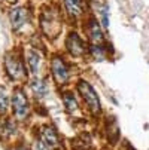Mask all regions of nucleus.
Wrapping results in <instances>:
<instances>
[{
	"label": "nucleus",
	"mask_w": 149,
	"mask_h": 150,
	"mask_svg": "<svg viewBox=\"0 0 149 150\" xmlns=\"http://www.w3.org/2000/svg\"><path fill=\"white\" fill-rule=\"evenodd\" d=\"M78 89H79L82 98L85 100V103H87V105L91 109V112L98 113L101 110V105H100V100H98V95H97L96 89L91 86L87 80H79Z\"/></svg>",
	"instance_id": "1"
},
{
	"label": "nucleus",
	"mask_w": 149,
	"mask_h": 150,
	"mask_svg": "<svg viewBox=\"0 0 149 150\" xmlns=\"http://www.w3.org/2000/svg\"><path fill=\"white\" fill-rule=\"evenodd\" d=\"M12 107H14L15 116L18 119H24L29 115V103H27L26 94L21 89H16L14 92V95H12Z\"/></svg>",
	"instance_id": "2"
},
{
	"label": "nucleus",
	"mask_w": 149,
	"mask_h": 150,
	"mask_svg": "<svg viewBox=\"0 0 149 150\" xmlns=\"http://www.w3.org/2000/svg\"><path fill=\"white\" fill-rule=\"evenodd\" d=\"M5 67L8 74L14 79V80H19L24 77V69H23V64L21 61L15 57V55H6L5 58Z\"/></svg>",
	"instance_id": "3"
},
{
	"label": "nucleus",
	"mask_w": 149,
	"mask_h": 150,
	"mask_svg": "<svg viewBox=\"0 0 149 150\" xmlns=\"http://www.w3.org/2000/svg\"><path fill=\"white\" fill-rule=\"evenodd\" d=\"M51 69H52V74L57 83H64L69 79V71L67 67L64 66V62L60 57H54L52 62H51Z\"/></svg>",
	"instance_id": "4"
},
{
	"label": "nucleus",
	"mask_w": 149,
	"mask_h": 150,
	"mask_svg": "<svg viewBox=\"0 0 149 150\" xmlns=\"http://www.w3.org/2000/svg\"><path fill=\"white\" fill-rule=\"evenodd\" d=\"M40 137H42V143H43L48 149H57L60 146V140L57 135V131L52 126H43L40 131Z\"/></svg>",
	"instance_id": "5"
},
{
	"label": "nucleus",
	"mask_w": 149,
	"mask_h": 150,
	"mask_svg": "<svg viewBox=\"0 0 149 150\" xmlns=\"http://www.w3.org/2000/svg\"><path fill=\"white\" fill-rule=\"evenodd\" d=\"M66 46L69 49V52L73 57H81L85 52V46H83V42L82 39L76 34V33H70L67 40H66Z\"/></svg>",
	"instance_id": "6"
},
{
	"label": "nucleus",
	"mask_w": 149,
	"mask_h": 150,
	"mask_svg": "<svg viewBox=\"0 0 149 150\" xmlns=\"http://www.w3.org/2000/svg\"><path fill=\"white\" fill-rule=\"evenodd\" d=\"M27 18H29V13L24 8H15L9 13V21H11V25L14 30H18L23 27L27 23Z\"/></svg>",
	"instance_id": "7"
},
{
	"label": "nucleus",
	"mask_w": 149,
	"mask_h": 150,
	"mask_svg": "<svg viewBox=\"0 0 149 150\" xmlns=\"http://www.w3.org/2000/svg\"><path fill=\"white\" fill-rule=\"evenodd\" d=\"M88 36H90L91 42H94V43H100V42L103 40V34H101L100 25L94 19H91L90 24H88Z\"/></svg>",
	"instance_id": "8"
},
{
	"label": "nucleus",
	"mask_w": 149,
	"mask_h": 150,
	"mask_svg": "<svg viewBox=\"0 0 149 150\" xmlns=\"http://www.w3.org/2000/svg\"><path fill=\"white\" fill-rule=\"evenodd\" d=\"M31 89H33V92L37 95V97H45L46 95V92H48V86H46V83H45V80H42V79H39V77H36V79H33L31 80Z\"/></svg>",
	"instance_id": "9"
},
{
	"label": "nucleus",
	"mask_w": 149,
	"mask_h": 150,
	"mask_svg": "<svg viewBox=\"0 0 149 150\" xmlns=\"http://www.w3.org/2000/svg\"><path fill=\"white\" fill-rule=\"evenodd\" d=\"M64 5L72 16H79L82 13V0H64Z\"/></svg>",
	"instance_id": "10"
},
{
	"label": "nucleus",
	"mask_w": 149,
	"mask_h": 150,
	"mask_svg": "<svg viewBox=\"0 0 149 150\" xmlns=\"http://www.w3.org/2000/svg\"><path fill=\"white\" fill-rule=\"evenodd\" d=\"M26 55H27V62H29V67H30L31 73H36L37 69H39V62H40L39 54L34 49H29Z\"/></svg>",
	"instance_id": "11"
},
{
	"label": "nucleus",
	"mask_w": 149,
	"mask_h": 150,
	"mask_svg": "<svg viewBox=\"0 0 149 150\" xmlns=\"http://www.w3.org/2000/svg\"><path fill=\"white\" fill-rule=\"evenodd\" d=\"M63 101H64V105H66V109H67L69 112H75V110L78 109V103H76L73 94H70V92L64 94V97H63Z\"/></svg>",
	"instance_id": "12"
},
{
	"label": "nucleus",
	"mask_w": 149,
	"mask_h": 150,
	"mask_svg": "<svg viewBox=\"0 0 149 150\" xmlns=\"http://www.w3.org/2000/svg\"><path fill=\"white\" fill-rule=\"evenodd\" d=\"M8 105H9V98L5 92H0V115L6 113L8 110Z\"/></svg>",
	"instance_id": "13"
},
{
	"label": "nucleus",
	"mask_w": 149,
	"mask_h": 150,
	"mask_svg": "<svg viewBox=\"0 0 149 150\" xmlns=\"http://www.w3.org/2000/svg\"><path fill=\"white\" fill-rule=\"evenodd\" d=\"M91 52H93V55H94V58L96 59H98V61H101L103 58H104V52L101 51V48L100 46H91Z\"/></svg>",
	"instance_id": "14"
},
{
	"label": "nucleus",
	"mask_w": 149,
	"mask_h": 150,
	"mask_svg": "<svg viewBox=\"0 0 149 150\" xmlns=\"http://www.w3.org/2000/svg\"><path fill=\"white\" fill-rule=\"evenodd\" d=\"M19 150H27V149H19Z\"/></svg>",
	"instance_id": "15"
},
{
	"label": "nucleus",
	"mask_w": 149,
	"mask_h": 150,
	"mask_svg": "<svg viewBox=\"0 0 149 150\" xmlns=\"http://www.w3.org/2000/svg\"><path fill=\"white\" fill-rule=\"evenodd\" d=\"M8 2H14V0H8Z\"/></svg>",
	"instance_id": "16"
}]
</instances>
